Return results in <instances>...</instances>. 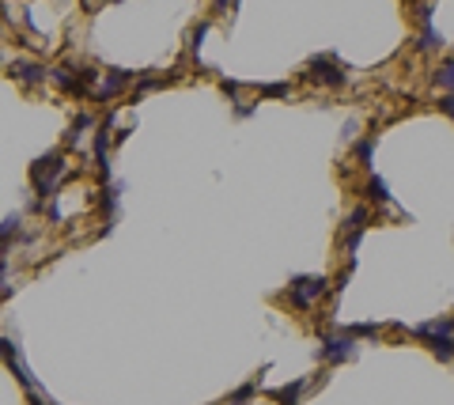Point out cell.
<instances>
[{
    "mask_svg": "<svg viewBox=\"0 0 454 405\" xmlns=\"http://www.w3.org/2000/svg\"><path fill=\"white\" fill-rule=\"evenodd\" d=\"M12 76L19 80L23 87H38V84H45V80H50V69H45V65H38V61H12Z\"/></svg>",
    "mask_w": 454,
    "mask_h": 405,
    "instance_id": "8992f818",
    "label": "cell"
},
{
    "mask_svg": "<svg viewBox=\"0 0 454 405\" xmlns=\"http://www.w3.org/2000/svg\"><path fill=\"white\" fill-rule=\"evenodd\" d=\"M356 349H360V341H356L348 329H337V333H322V341H318V360H325V364H348V360L356 356Z\"/></svg>",
    "mask_w": 454,
    "mask_h": 405,
    "instance_id": "3957f363",
    "label": "cell"
},
{
    "mask_svg": "<svg viewBox=\"0 0 454 405\" xmlns=\"http://www.w3.org/2000/svg\"><path fill=\"white\" fill-rule=\"evenodd\" d=\"M371 155H375V133L356 140V160H360V167H371Z\"/></svg>",
    "mask_w": 454,
    "mask_h": 405,
    "instance_id": "e0dca14e",
    "label": "cell"
},
{
    "mask_svg": "<svg viewBox=\"0 0 454 405\" xmlns=\"http://www.w3.org/2000/svg\"><path fill=\"white\" fill-rule=\"evenodd\" d=\"M212 8H216V12H227V8H235V0H216Z\"/></svg>",
    "mask_w": 454,
    "mask_h": 405,
    "instance_id": "4316f807",
    "label": "cell"
},
{
    "mask_svg": "<svg viewBox=\"0 0 454 405\" xmlns=\"http://www.w3.org/2000/svg\"><path fill=\"white\" fill-rule=\"evenodd\" d=\"M443 46H446V39L439 34V27H435V23L420 27V34H416V42H413V50H416V54H428V57L443 54Z\"/></svg>",
    "mask_w": 454,
    "mask_h": 405,
    "instance_id": "ba28073f",
    "label": "cell"
},
{
    "mask_svg": "<svg viewBox=\"0 0 454 405\" xmlns=\"http://www.w3.org/2000/svg\"><path fill=\"white\" fill-rule=\"evenodd\" d=\"M87 129H98V122L83 110V114H76V122H72V129H68V137H65V144L68 148H83V140H87Z\"/></svg>",
    "mask_w": 454,
    "mask_h": 405,
    "instance_id": "30bf717a",
    "label": "cell"
},
{
    "mask_svg": "<svg viewBox=\"0 0 454 405\" xmlns=\"http://www.w3.org/2000/svg\"><path fill=\"white\" fill-rule=\"evenodd\" d=\"M424 344H428V352L435 360H443V364H451V360H454V337H428Z\"/></svg>",
    "mask_w": 454,
    "mask_h": 405,
    "instance_id": "9a60e30c",
    "label": "cell"
},
{
    "mask_svg": "<svg viewBox=\"0 0 454 405\" xmlns=\"http://www.w3.org/2000/svg\"><path fill=\"white\" fill-rule=\"evenodd\" d=\"M68 175V163H65V152H50V155H42V160L30 167V186H34V193L38 197H57V186H61V178Z\"/></svg>",
    "mask_w": 454,
    "mask_h": 405,
    "instance_id": "7a4b0ae2",
    "label": "cell"
},
{
    "mask_svg": "<svg viewBox=\"0 0 454 405\" xmlns=\"http://www.w3.org/2000/svg\"><path fill=\"white\" fill-rule=\"evenodd\" d=\"M439 114H446L454 122V91H446V95H439Z\"/></svg>",
    "mask_w": 454,
    "mask_h": 405,
    "instance_id": "7402d4cb",
    "label": "cell"
},
{
    "mask_svg": "<svg viewBox=\"0 0 454 405\" xmlns=\"http://www.w3.org/2000/svg\"><path fill=\"white\" fill-rule=\"evenodd\" d=\"M356 137H360V125H356V122H348V125H345V140H348V144H352Z\"/></svg>",
    "mask_w": 454,
    "mask_h": 405,
    "instance_id": "484cf974",
    "label": "cell"
},
{
    "mask_svg": "<svg viewBox=\"0 0 454 405\" xmlns=\"http://www.w3.org/2000/svg\"><path fill=\"white\" fill-rule=\"evenodd\" d=\"M333 288L329 276H318V273H307V276H292L288 281V307H295V311H314L318 303H322V296Z\"/></svg>",
    "mask_w": 454,
    "mask_h": 405,
    "instance_id": "6da1fadb",
    "label": "cell"
},
{
    "mask_svg": "<svg viewBox=\"0 0 454 405\" xmlns=\"http://www.w3.org/2000/svg\"><path fill=\"white\" fill-rule=\"evenodd\" d=\"M254 110H257V102H246V99H239V102H235V118H239V122H242V118H250Z\"/></svg>",
    "mask_w": 454,
    "mask_h": 405,
    "instance_id": "603a6c76",
    "label": "cell"
},
{
    "mask_svg": "<svg viewBox=\"0 0 454 405\" xmlns=\"http://www.w3.org/2000/svg\"><path fill=\"white\" fill-rule=\"evenodd\" d=\"M133 72L129 69H114V72H102L98 76V84L91 87V99L95 102H114V99H121V95L129 91V84H133Z\"/></svg>",
    "mask_w": 454,
    "mask_h": 405,
    "instance_id": "5b68a950",
    "label": "cell"
},
{
    "mask_svg": "<svg viewBox=\"0 0 454 405\" xmlns=\"http://www.w3.org/2000/svg\"><path fill=\"white\" fill-rule=\"evenodd\" d=\"M8 273H12V265H8V258H0V292H4V296L12 292V288H4V284H8Z\"/></svg>",
    "mask_w": 454,
    "mask_h": 405,
    "instance_id": "cb8c5ba5",
    "label": "cell"
},
{
    "mask_svg": "<svg viewBox=\"0 0 454 405\" xmlns=\"http://www.w3.org/2000/svg\"><path fill=\"white\" fill-rule=\"evenodd\" d=\"M219 87H224V95H231V99L239 102V84H235V80H224Z\"/></svg>",
    "mask_w": 454,
    "mask_h": 405,
    "instance_id": "d4e9b609",
    "label": "cell"
},
{
    "mask_svg": "<svg viewBox=\"0 0 454 405\" xmlns=\"http://www.w3.org/2000/svg\"><path fill=\"white\" fill-rule=\"evenodd\" d=\"M371 228V205H356L352 212L345 216V223H340V235H356V231H367Z\"/></svg>",
    "mask_w": 454,
    "mask_h": 405,
    "instance_id": "8fae6325",
    "label": "cell"
},
{
    "mask_svg": "<svg viewBox=\"0 0 454 405\" xmlns=\"http://www.w3.org/2000/svg\"><path fill=\"white\" fill-rule=\"evenodd\" d=\"M378 322H356V326H348V333L352 337H378Z\"/></svg>",
    "mask_w": 454,
    "mask_h": 405,
    "instance_id": "44dd1931",
    "label": "cell"
},
{
    "mask_svg": "<svg viewBox=\"0 0 454 405\" xmlns=\"http://www.w3.org/2000/svg\"><path fill=\"white\" fill-rule=\"evenodd\" d=\"M409 333L420 337V341H428V337H454V314H439V318H428V322H420V326H413Z\"/></svg>",
    "mask_w": 454,
    "mask_h": 405,
    "instance_id": "52a82bcc",
    "label": "cell"
},
{
    "mask_svg": "<svg viewBox=\"0 0 454 405\" xmlns=\"http://www.w3.org/2000/svg\"><path fill=\"white\" fill-rule=\"evenodd\" d=\"M257 394V379H250V382H242L239 390H231V397H227V405H242V402H250V397Z\"/></svg>",
    "mask_w": 454,
    "mask_h": 405,
    "instance_id": "d6986e66",
    "label": "cell"
},
{
    "mask_svg": "<svg viewBox=\"0 0 454 405\" xmlns=\"http://www.w3.org/2000/svg\"><path fill=\"white\" fill-rule=\"evenodd\" d=\"M363 197H367V205H390V186H386V178L367 175V182H363Z\"/></svg>",
    "mask_w": 454,
    "mask_h": 405,
    "instance_id": "4fadbf2b",
    "label": "cell"
},
{
    "mask_svg": "<svg viewBox=\"0 0 454 405\" xmlns=\"http://www.w3.org/2000/svg\"><path fill=\"white\" fill-rule=\"evenodd\" d=\"M303 76H307L310 84H318V87H345L348 84V72L340 69V61L333 54L314 57V61L307 65V72H303Z\"/></svg>",
    "mask_w": 454,
    "mask_h": 405,
    "instance_id": "277c9868",
    "label": "cell"
},
{
    "mask_svg": "<svg viewBox=\"0 0 454 405\" xmlns=\"http://www.w3.org/2000/svg\"><path fill=\"white\" fill-rule=\"evenodd\" d=\"M303 390H307V379H295L292 386H280L272 397H277V405H295V402H299V394H303Z\"/></svg>",
    "mask_w": 454,
    "mask_h": 405,
    "instance_id": "2e32d148",
    "label": "cell"
},
{
    "mask_svg": "<svg viewBox=\"0 0 454 405\" xmlns=\"http://www.w3.org/2000/svg\"><path fill=\"white\" fill-rule=\"evenodd\" d=\"M431 84L439 87V95L454 91V57H439V61L431 65Z\"/></svg>",
    "mask_w": 454,
    "mask_h": 405,
    "instance_id": "9c48e42d",
    "label": "cell"
},
{
    "mask_svg": "<svg viewBox=\"0 0 454 405\" xmlns=\"http://www.w3.org/2000/svg\"><path fill=\"white\" fill-rule=\"evenodd\" d=\"M19 228H23V216L19 212H12V216H4V220H0V258H8V243H12L15 235H19Z\"/></svg>",
    "mask_w": 454,
    "mask_h": 405,
    "instance_id": "5bb4252c",
    "label": "cell"
},
{
    "mask_svg": "<svg viewBox=\"0 0 454 405\" xmlns=\"http://www.w3.org/2000/svg\"><path fill=\"white\" fill-rule=\"evenodd\" d=\"M204 34H208V19H204V23H197V27H193V34H189V54H193V57H201Z\"/></svg>",
    "mask_w": 454,
    "mask_h": 405,
    "instance_id": "ffe728a7",
    "label": "cell"
},
{
    "mask_svg": "<svg viewBox=\"0 0 454 405\" xmlns=\"http://www.w3.org/2000/svg\"><path fill=\"white\" fill-rule=\"evenodd\" d=\"M50 84L61 87V91H68V95H83V87H80V80H76V72L65 69V65H53V69H50Z\"/></svg>",
    "mask_w": 454,
    "mask_h": 405,
    "instance_id": "7c38bea8",
    "label": "cell"
},
{
    "mask_svg": "<svg viewBox=\"0 0 454 405\" xmlns=\"http://www.w3.org/2000/svg\"><path fill=\"white\" fill-rule=\"evenodd\" d=\"M257 95H261V99H288V95H292V84H284V80H277V84H261Z\"/></svg>",
    "mask_w": 454,
    "mask_h": 405,
    "instance_id": "ac0fdd59",
    "label": "cell"
}]
</instances>
